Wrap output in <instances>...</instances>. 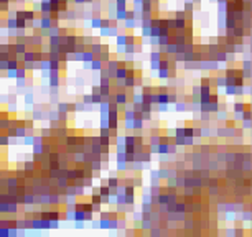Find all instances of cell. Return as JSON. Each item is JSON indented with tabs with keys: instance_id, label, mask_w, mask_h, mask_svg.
I'll return each mask as SVG.
<instances>
[{
	"instance_id": "cell-1",
	"label": "cell",
	"mask_w": 252,
	"mask_h": 237,
	"mask_svg": "<svg viewBox=\"0 0 252 237\" xmlns=\"http://www.w3.org/2000/svg\"><path fill=\"white\" fill-rule=\"evenodd\" d=\"M81 55H83V63H92L96 59V53L92 50H84Z\"/></svg>"
},
{
	"instance_id": "cell-5",
	"label": "cell",
	"mask_w": 252,
	"mask_h": 237,
	"mask_svg": "<svg viewBox=\"0 0 252 237\" xmlns=\"http://www.w3.org/2000/svg\"><path fill=\"white\" fill-rule=\"evenodd\" d=\"M22 143H23V145H28V147H31V145L35 143V133H27V135L23 137Z\"/></svg>"
},
{
	"instance_id": "cell-2",
	"label": "cell",
	"mask_w": 252,
	"mask_h": 237,
	"mask_svg": "<svg viewBox=\"0 0 252 237\" xmlns=\"http://www.w3.org/2000/svg\"><path fill=\"white\" fill-rule=\"evenodd\" d=\"M40 12L41 13H53V3H51V0L50 2H40Z\"/></svg>"
},
{
	"instance_id": "cell-7",
	"label": "cell",
	"mask_w": 252,
	"mask_h": 237,
	"mask_svg": "<svg viewBox=\"0 0 252 237\" xmlns=\"http://www.w3.org/2000/svg\"><path fill=\"white\" fill-rule=\"evenodd\" d=\"M58 112L59 114H69V110H68V102H59L58 104Z\"/></svg>"
},
{
	"instance_id": "cell-6",
	"label": "cell",
	"mask_w": 252,
	"mask_h": 237,
	"mask_svg": "<svg viewBox=\"0 0 252 237\" xmlns=\"http://www.w3.org/2000/svg\"><path fill=\"white\" fill-rule=\"evenodd\" d=\"M23 96H25V104H27V105L35 104V96H33V92H31V91H27Z\"/></svg>"
},
{
	"instance_id": "cell-3",
	"label": "cell",
	"mask_w": 252,
	"mask_h": 237,
	"mask_svg": "<svg viewBox=\"0 0 252 237\" xmlns=\"http://www.w3.org/2000/svg\"><path fill=\"white\" fill-rule=\"evenodd\" d=\"M28 50V44L25 41H22V43H15V53L17 55H25V51Z\"/></svg>"
},
{
	"instance_id": "cell-8",
	"label": "cell",
	"mask_w": 252,
	"mask_h": 237,
	"mask_svg": "<svg viewBox=\"0 0 252 237\" xmlns=\"http://www.w3.org/2000/svg\"><path fill=\"white\" fill-rule=\"evenodd\" d=\"M83 102L86 105H91L92 104V94H84V96H83Z\"/></svg>"
},
{
	"instance_id": "cell-4",
	"label": "cell",
	"mask_w": 252,
	"mask_h": 237,
	"mask_svg": "<svg viewBox=\"0 0 252 237\" xmlns=\"http://www.w3.org/2000/svg\"><path fill=\"white\" fill-rule=\"evenodd\" d=\"M27 81L28 79H25V77H17V79H15V86H17V89L18 91H23V89L27 87Z\"/></svg>"
}]
</instances>
